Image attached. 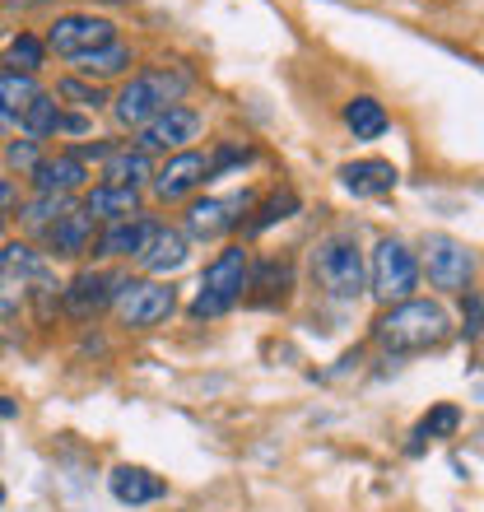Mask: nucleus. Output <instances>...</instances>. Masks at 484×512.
<instances>
[{"label": "nucleus", "instance_id": "ddd939ff", "mask_svg": "<svg viewBox=\"0 0 484 512\" xmlns=\"http://www.w3.org/2000/svg\"><path fill=\"white\" fill-rule=\"evenodd\" d=\"M187 256H191V243H187V233H177V229H149L145 247L135 252V266L149 270V275H173V270L187 266Z\"/></svg>", "mask_w": 484, "mask_h": 512}, {"label": "nucleus", "instance_id": "a878e982", "mask_svg": "<svg viewBox=\"0 0 484 512\" xmlns=\"http://www.w3.org/2000/svg\"><path fill=\"white\" fill-rule=\"evenodd\" d=\"M461 429V410L457 405H433L429 415L415 424V443H410V452H424V443H433V438H452V433Z\"/></svg>", "mask_w": 484, "mask_h": 512}, {"label": "nucleus", "instance_id": "473e14b6", "mask_svg": "<svg viewBox=\"0 0 484 512\" xmlns=\"http://www.w3.org/2000/svg\"><path fill=\"white\" fill-rule=\"evenodd\" d=\"M24 284L19 280H5V275H0V317H14V312H19V303H24Z\"/></svg>", "mask_w": 484, "mask_h": 512}, {"label": "nucleus", "instance_id": "e433bc0d", "mask_svg": "<svg viewBox=\"0 0 484 512\" xmlns=\"http://www.w3.org/2000/svg\"><path fill=\"white\" fill-rule=\"evenodd\" d=\"M14 415H19V405H14L10 396H0V419H14Z\"/></svg>", "mask_w": 484, "mask_h": 512}, {"label": "nucleus", "instance_id": "58836bf2", "mask_svg": "<svg viewBox=\"0 0 484 512\" xmlns=\"http://www.w3.org/2000/svg\"><path fill=\"white\" fill-rule=\"evenodd\" d=\"M0 508H5V485H0Z\"/></svg>", "mask_w": 484, "mask_h": 512}, {"label": "nucleus", "instance_id": "393cba45", "mask_svg": "<svg viewBox=\"0 0 484 512\" xmlns=\"http://www.w3.org/2000/svg\"><path fill=\"white\" fill-rule=\"evenodd\" d=\"M19 126H24L28 140H47V135H56V126H61V103H56L52 94H33L28 98L24 117H19Z\"/></svg>", "mask_w": 484, "mask_h": 512}, {"label": "nucleus", "instance_id": "b1692460", "mask_svg": "<svg viewBox=\"0 0 484 512\" xmlns=\"http://www.w3.org/2000/svg\"><path fill=\"white\" fill-rule=\"evenodd\" d=\"M131 61H135V56H131V47H126V42H108V47H98V52L80 56L75 66H80L84 80H112V75H121Z\"/></svg>", "mask_w": 484, "mask_h": 512}, {"label": "nucleus", "instance_id": "bb28decb", "mask_svg": "<svg viewBox=\"0 0 484 512\" xmlns=\"http://www.w3.org/2000/svg\"><path fill=\"white\" fill-rule=\"evenodd\" d=\"M42 61H47V47H42V38H33V33H19V38L5 47V56H0V66L10 70V75H33V70H42Z\"/></svg>", "mask_w": 484, "mask_h": 512}, {"label": "nucleus", "instance_id": "cd10ccee", "mask_svg": "<svg viewBox=\"0 0 484 512\" xmlns=\"http://www.w3.org/2000/svg\"><path fill=\"white\" fill-rule=\"evenodd\" d=\"M298 191L294 187H284V191H275L270 201H261L256 205V215L247 219V233H266L270 224H280V219H289V215H298Z\"/></svg>", "mask_w": 484, "mask_h": 512}, {"label": "nucleus", "instance_id": "5701e85b", "mask_svg": "<svg viewBox=\"0 0 484 512\" xmlns=\"http://www.w3.org/2000/svg\"><path fill=\"white\" fill-rule=\"evenodd\" d=\"M149 229H154V224H145V219H121V224H108V233L98 238V256H135L140 247H145Z\"/></svg>", "mask_w": 484, "mask_h": 512}, {"label": "nucleus", "instance_id": "f03ea898", "mask_svg": "<svg viewBox=\"0 0 484 512\" xmlns=\"http://www.w3.org/2000/svg\"><path fill=\"white\" fill-rule=\"evenodd\" d=\"M187 89H191V75H182V70L135 75V80H126L117 103H112V117H117V126H126V131H140V126H149L163 108H173Z\"/></svg>", "mask_w": 484, "mask_h": 512}, {"label": "nucleus", "instance_id": "4c0bfd02", "mask_svg": "<svg viewBox=\"0 0 484 512\" xmlns=\"http://www.w3.org/2000/svg\"><path fill=\"white\" fill-rule=\"evenodd\" d=\"M5 219H10V215H0V238H5Z\"/></svg>", "mask_w": 484, "mask_h": 512}, {"label": "nucleus", "instance_id": "423d86ee", "mask_svg": "<svg viewBox=\"0 0 484 512\" xmlns=\"http://www.w3.org/2000/svg\"><path fill=\"white\" fill-rule=\"evenodd\" d=\"M419 270H429L433 289H447V294H466L475 275V252L452 233H429L424 238V261Z\"/></svg>", "mask_w": 484, "mask_h": 512}, {"label": "nucleus", "instance_id": "1a4fd4ad", "mask_svg": "<svg viewBox=\"0 0 484 512\" xmlns=\"http://www.w3.org/2000/svg\"><path fill=\"white\" fill-rule=\"evenodd\" d=\"M205 182H210V159H205L201 149H177V154H168V163L154 168V177H149V187H154V196H159L163 205L182 201V196H191V191L205 187Z\"/></svg>", "mask_w": 484, "mask_h": 512}, {"label": "nucleus", "instance_id": "72a5a7b5", "mask_svg": "<svg viewBox=\"0 0 484 512\" xmlns=\"http://www.w3.org/2000/svg\"><path fill=\"white\" fill-rule=\"evenodd\" d=\"M461 322H466V340H480V294L466 289V308H461Z\"/></svg>", "mask_w": 484, "mask_h": 512}, {"label": "nucleus", "instance_id": "9d476101", "mask_svg": "<svg viewBox=\"0 0 484 512\" xmlns=\"http://www.w3.org/2000/svg\"><path fill=\"white\" fill-rule=\"evenodd\" d=\"M205 131V117L196 108H182V103H173V108H163L159 117L149 126H140V149H168V154H177V149H187L191 140H201Z\"/></svg>", "mask_w": 484, "mask_h": 512}, {"label": "nucleus", "instance_id": "c756f323", "mask_svg": "<svg viewBox=\"0 0 484 512\" xmlns=\"http://www.w3.org/2000/svg\"><path fill=\"white\" fill-rule=\"evenodd\" d=\"M52 98H66V103H75V108H103L108 98H103V89H98L94 80H80V75H66V80L56 84V94Z\"/></svg>", "mask_w": 484, "mask_h": 512}, {"label": "nucleus", "instance_id": "dca6fc26", "mask_svg": "<svg viewBox=\"0 0 484 512\" xmlns=\"http://www.w3.org/2000/svg\"><path fill=\"white\" fill-rule=\"evenodd\" d=\"M84 215L94 219H103V224H121V219H135L140 215V191H131V187H108V182H98L89 196H84V205H80Z\"/></svg>", "mask_w": 484, "mask_h": 512}, {"label": "nucleus", "instance_id": "c85d7f7f", "mask_svg": "<svg viewBox=\"0 0 484 512\" xmlns=\"http://www.w3.org/2000/svg\"><path fill=\"white\" fill-rule=\"evenodd\" d=\"M289 284H294V266H289V261H280V256L261 261V266H256V275H247V289H270L261 303H275V289H280V298H289Z\"/></svg>", "mask_w": 484, "mask_h": 512}, {"label": "nucleus", "instance_id": "412c9836", "mask_svg": "<svg viewBox=\"0 0 484 512\" xmlns=\"http://www.w3.org/2000/svg\"><path fill=\"white\" fill-rule=\"evenodd\" d=\"M0 275H5V280H19V284H38V280H47V256H38L28 243H5V252H0Z\"/></svg>", "mask_w": 484, "mask_h": 512}, {"label": "nucleus", "instance_id": "f8f14e48", "mask_svg": "<svg viewBox=\"0 0 484 512\" xmlns=\"http://www.w3.org/2000/svg\"><path fill=\"white\" fill-rule=\"evenodd\" d=\"M121 275H108V270H80L75 280L66 284V312L75 322H89L112 303Z\"/></svg>", "mask_w": 484, "mask_h": 512}, {"label": "nucleus", "instance_id": "f704fd0d", "mask_svg": "<svg viewBox=\"0 0 484 512\" xmlns=\"http://www.w3.org/2000/svg\"><path fill=\"white\" fill-rule=\"evenodd\" d=\"M14 205H19V187H14V182H0V215H10Z\"/></svg>", "mask_w": 484, "mask_h": 512}, {"label": "nucleus", "instance_id": "4be33fe9", "mask_svg": "<svg viewBox=\"0 0 484 512\" xmlns=\"http://www.w3.org/2000/svg\"><path fill=\"white\" fill-rule=\"evenodd\" d=\"M38 94V84H33V75H0V131L5 126H19V117H24L28 98Z\"/></svg>", "mask_w": 484, "mask_h": 512}, {"label": "nucleus", "instance_id": "6ab92c4d", "mask_svg": "<svg viewBox=\"0 0 484 512\" xmlns=\"http://www.w3.org/2000/svg\"><path fill=\"white\" fill-rule=\"evenodd\" d=\"M154 177V163H149L145 149H112L108 154V168H103V182L108 187H140Z\"/></svg>", "mask_w": 484, "mask_h": 512}, {"label": "nucleus", "instance_id": "39448f33", "mask_svg": "<svg viewBox=\"0 0 484 512\" xmlns=\"http://www.w3.org/2000/svg\"><path fill=\"white\" fill-rule=\"evenodd\" d=\"M368 289L377 303H405L419 289V256L401 243V238H382L368 261Z\"/></svg>", "mask_w": 484, "mask_h": 512}, {"label": "nucleus", "instance_id": "9b49d317", "mask_svg": "<svg viewBox=\"0 0 484 512\" xmlns=\"http://www.w3.org/2000/svg\"><path fill=\"white\" fill-rule=\"evenodd\" d=\"M252 205H256L252 191L191 201V205H187V233H191V238H219V233H229L233 224H242V215H247Z\"/></svg>", "mask_w": 484, "mask_h": 512}, {"label": "nucleus", "instance_id": "2f4dec72", "mask_svg": "<svg viewBox=\"0 0 484 512\" xmlns=\"http://www.w3.org/2000/svg\"><path fill=\"white\" fill-rule=\"evenodd\" d=\"M38 163H42V149H38V140H28V135L5 149V168H10V173H33Z\"/></svg>", "mask_w": 484, "mask_h": 512}, {"label": "nucleus", "instance_id": "0eeeda50", "mask_svg": "<svg viewBox=\"0 0 484 512\" xmlns=\"http://www.w3.org/2000/svg\"><path fill=\"white\" fill-rule=\"evenodd\" d=\"M108 42H117V24H112V19H103V14H61V19L47 28L42 47L56 56L80 61V56L98 52V47H108Z\"/></svg>", "mask_w": 484, "mask_h": 512}, {"label": "nucleus", "instance_id": "2eb2a0df", "mask_svg": "<svg viewBox=\"0 0 484 512\" xmlns=\"http://www.w3.org/2000/svg\"><path fill=\"white\" fill-rule=\"evenodd\" d=\"M340 182H345V191H354V196H387V191H396L401 173H396L391 159H354L340 168Z\"/></svg>", "mask_w": 484, "mask_h": 512}, {"label": "nucleus", "instance_id": "f257e3e1", "mask_svg": "<svg viewBox=\"0 0 484 512\" xmlns=\"http://www.w3.org/2000/svg\"><path fill=\"white\" fill-rule=\"evenodd\" d=\"M373 336H377V345L391 354H424V350H438V345L452 336V317H447L443 303L405 298V303H391V308L377 317Z\"/></svg>", "mask_w": 484, "mask_h": 512}, {"label": "nucleus", "instance_id": "c9c22d12", "mask_svg": "<svg viewBox=\"0 0 484 512\" xmlns=\"http://www.w3.org/2000/svg\"><path fill=\"white\" fill-rule=\"evenodd\" d=\"M56 131H75V135H84V131H89V122H84V117H61V126H56Z\"/></svg>", "mask_w": 484, "mask_h": 512}, {"label": "nucleus", "instance_id": "a211bd4d", "mask_svg": "<svg viewBox=\"0 0 484 512\" xmlns=\"http://www.w3.org/2000/svg\"><path fill=\"white\" fill-rule=\"evenodd\" d=\"M89 238H94V219L84 215V210H75V205H70V210L56 219V224H47V243H52L56 256H80V252H89Z\"/></svg>", "mask_w": 484, "mask_h": 512}, {"label": "nucleus", "instance_id": "7c9ffc66", "mask_svg": "<svg viewBox=\"0 0 484 512\" xmlns=\"http://www.w3.org/2000/svg\"><path fill=\"white\" fill-rule=\"evenodd\" d=\"M66 210H70V196H42V191H38V201L24 205V219H28V224H56Z\"/></svg>", "mask_w": 484, "mask_h": 512}, {"label": "nucleus", "instance_id": "aec40b11", "mask_svg": "<svg viewBox=\"0 0 484 512\" xmlns=\"http://www.w3.org/2000/svg\"><path fill=\"white\" fill-rule=\"evenodd\" d=\"M345 126L354 131V140H377V135H387L391 117H387V108H382L377 98L359 94V98L345 103Z\"/></svg>", "mask_w": 484, "mask_h": 512}, {"label": "nucleus", "instance_id": "f3484780", "mask_svg": "<svg viewBox=\"0 0 484 512\" xmlns=\"http://www.w3.org/2000/svg\"><path fill=\"white\" fill-rule=\"evenodd\" d=\"M33 182H38L42 196H70L89 182V168H84L75 154H56V159H42L33 168Z\"/></svg>", "mask_w": 484, "mask_h": 512}, {"label": "nucleus", "instance_id": "6e6552de", "mask_svg": "<svg viewBox=\"0 0 484 512\" xmlns=\"http://www.w3.org/2000/svg\"><path fill=\"white\" fill-rule=\"evenodd\" d=\"M112 303H117V317L126 326H135V331H149V326H159L173 317L177 298L168 284L159 280H117V294H112Z\"/></svg>", "mask_w": 484, "mask_h": 512}, {"label": "nucleus", "instance_id": "7ed1b4c3", "mask_svg": "<svg viewBox=\"0 0 484 512\" xmlns=\"http://www.w3.org/2000/svg\"><path fill=\"white\" fill-rule=\"evenodd\" d=\"M312 275L336 303H354L368 289V270H363V252L354 233H326L317 252H312Z\"/></svg>", "mask_w": 484, "mask_h": 512}, {"label": "nucleus", "instance_id": "20e7f679", "mask_svg": "<svg viewBox=\"0 0 484 512\" xmlns=\"http://www.w3.org/2000/svg\"><path fill=\"white\" fill-rule=\"evenodd\" d=\"M247 275H252V256L242 247H224V252L205 266L201 289L191 298V317H224V312L247 294Z\"/></svg>", "mask_w": 484, "mask_h": 512}, {"label": "nucleus", "instance_id": "4468645a", "mask_svg": "<svg viewBox=\"0 0 484 512\" xmlns=\"http://www.w3.org/2000/svg\"><path fill=\"white\" fill-rule=\"evenodd\" d=\"M108 489L121 508H145V503H159L168 494V485L154 471H145V466H117L108 475Z\"/></svg>", "mask_w": 484, "mask_h": 512}]
</instances>
